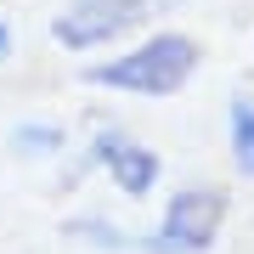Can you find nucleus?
<instances>
[{"label": "nucleus", "instance_id": "nucleus-1", "mask_svg": "<svg viewBox=\"0 0 254 254\" xmlns=\"http://www.w3.org/2000/svg\"><path fill=\"white\" fill-rule=\"evenodd\" d=\"M198 68H203V46L187 28H153V34H136L130 46L102 51V63H85L79 79L91 91L136 96V102H170L198 79Z\"/></svg>", "mask_w": 254, "mask_h": 254}, {"label": "nucleus", "instance_id": "nucleus-2", "mask_svg": "<svg viewBox=\"0 0 254 254\" xmlns=\"http://www.w3.org/2000/svg\"><path fill=\"white\" fill-rule=\"evenodd\" d=\"M232 220L226 187H175L158 209V226L147 232V254H215Z\"/></svg>", "mask_w": 254, "mask_h": 254}, {"label": "nucleus", "instance_id": "nucleus-3", "mask_svg": "<svg viewBox=\"0 0 254 254\" xmlns=\"http://www.w3.org/2000/svg\"><path fill=\"white\" fill-rule=\"evenodd\" d=\"M153 11H158V0H68L51 17V40L73 57L113 51L130 34H141L153 23Z\"/></svg>", "mask_w": 254, "mask_h": 254}, {"label": "nucleus", "instance_id": "nucleus-4", "mask_svg": "<svg viewBox=\"0 0 254 254\" xmlns=\"http://www.w3.org/2000/svg\"><path fill=\"white\" fill-rule=\"evenodd\" d=\"M85 164H91L96 175H108V187L119 192V198H130V203L153 198L158 181H164V158H158V147L141 141V136H130V130H119V125H96V130H91Z\"/></svg>", "mask_w": 254, "mask_h": 254}, {"label": "nucleus", "instance_id": "nucleus-5", "mask_svg": "<svg viewBox=\"0 0 254 254\" xmlns=\"http://www.w3.org/2000/svg\"><path fill=\"white\" fill-rule=\"evenodd\" d=\"M63 232L73 243L96 249V254H147V232H130V226H119L108 215H73Z\"/></svg>", "mask_w": 254, "mask_h": 254}, {"label": "nucleus", "instance_id": "nucleus-6", "mask_svg": "<svg viewBox=\"0 0 254 254\" xmlns=\"http://www.w3.org/2000/svg\"><path fill=\"white\" fill-rule=\"evenodd\" d=\"M6 141H11V153L28 158V164H46V158H63L68 153V130L57 125V119H17Z\"/></svg>", "mask_w": 254, "mask_h": 254}, {"label": "nucleus", "instance_id": "nucleus-7", "mask_svg": "<svg viewBox=\"0 0 254 254\" xmlns=\"http://www.w3.org/2000/svg\"><path fill=\"white\" fill-rule=\"evenodd\" d=\"M226 153H232V170L254 181V96L226 102Z\"/></svg>", "mask_w": 254, "mask_h": 254}, {"label": "nucleus", "instance_id": "nucleus-8", "mask_svg": "<svg viewBox=\"0 0 254 254\" xmlns=\"http://www.w3.org/2000/svg\"><path fill=\"white\" fill-rule=\"evenodd\" d=\"M11 51H17V28L0 17V63H11Z\"/></svg>", "mask_w": 254, "mask_h": 254}]
</instances>
